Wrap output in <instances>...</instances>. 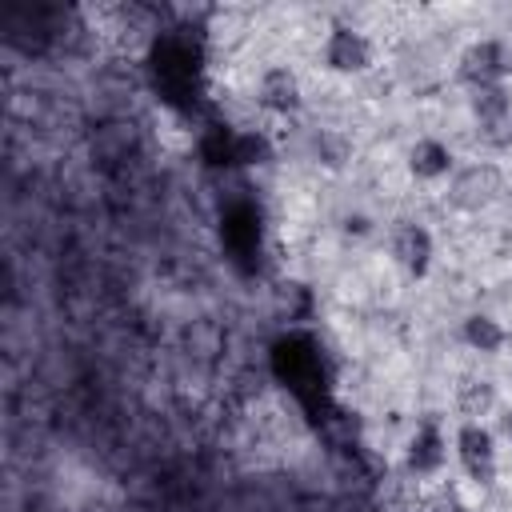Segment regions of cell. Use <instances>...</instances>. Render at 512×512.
I'll list each match as a JSON object with an SVG mask.
<instances>
[{"instance_id": "cell-1", "label": "cell", "mask_w": 512, "mask_h": 512, "mask_svg": "<svg viewBox=\"0 0 512 512\" xmlns=\"http://www.w3.org/2000/svg\"><path fill=\"white\" fill-rule=\"evenodd\" d=\"M508 192V176L500 164L492 160H472V164H460L452 176H448V204L464 216H480L488 212L492 204H500V196Z\"/></svg>"}, {"instance_id": "cell-2", "label": "cell", "mask_w": 512, "mask_h": 512, "mask_svg": "<svg viewBox=\"0 0 512 512\" xmlns=\"http://www.w3.org/2000/svg\"><path fill=\"white\" fill-rule=\"evenodd\" d=\"M452 456H456L460 472L476 488H492L500 480V436L488 424L456 420V428H452Z\"/></svg>"}, {"instance_id": "cell-3", "label": "cell", "mask_w": 512, "mask_h": 512, "mask_svg": "<svg viewBox=\"0 0 512 512\" xmlns=\"http://www.w3.org/2000/svg\"><path fill=\"white\" fill-rule=\"evenodd\" d=\"M320 60L332 76H364L376 64V44L360 24L332 20L324 32V44H320Z\"/></svg>"}, {"instance_id": "cell-4", "label": "cell", "mask_w": 512, "mask_h": 512, "mask_svg": "<svg viewBox=\"0 0 512 512\" xmlns=\"http://www.w3.org/2000/svg\"><path fill=\"white\" fill-rule=\"evenodd\" d=\"M448 452H452V440H448L444 424L436 416H420L416 428L404 440L400 468L412 472L416 480H440L444 468H448Z\"/></svg>"}, {"instance_id": "cell-5", "label": "cell", "mask_w": 512, "mask_h": 512, "mask_svg": "<svg viewBox=\"0 0 512 512\" xmlns=\"http://www.w3.org/2000/svg\"><path fill=\"white\" fill-rule=\"evenodd\" d=\"M456 76L468 92L476 88H496L512 80V64H508V40L504 36H484L472 40L460 56H456Z\"/></svg>"}, {"instance_id": "cell-6", "label": "cell", "mask_w": 512, "mask_h": 512, "mask_svg": "<svg viewBox=\"0 0 512 512\" xmlns=\"http://www.w3.org/2000/svg\"><path fill=\"white\" fill-rule=\"evenodd\" d=\"M388 256L408 280H424L436 264V240L420 220H400L388 232Z\"/></svg>"}, {"instance_id": "cell-7", "label": "cell", "mask_w": 512, "mask_h": 512, "mask_svg": "<svg viewBox=\"0 0 512 512\" xmlns=\"http://www.w3.org/2000/svg\"><path fill=\"white\" fill-rule=\"evenodd\" d=\"M256 104L268 116H296L304 108V84L296 76V68L288 64H268L256 76Z\"/></svg>"}, {"instance_id": "cell-8", "label": "cell", "mask_w": 512, "mask_h": 512, "mask_svg": "<svg viewBox=\"0 0 512 512\" xmlns=\"http://www.w3.org/2000/svg\"><path fill=\"white\" fill-rule=\"evenodd\" d=\"M472 116H476L480 136H484L492 148L512 144V96H508V84L476 88V92H472Z\"/></svg>"}, {"instance_id": "cell-9", "label": "cell", "mask_w": 512, "mask_h": 512, "mask_svg": "<svg viewBox=\"0 0 512 512\" xmlns=\"http://www.w3.org/2000/svg\"><path fill=\"white\" fill-rule=\"evenodd\" d=\"M404 164H408V172H412L420 184H440V180L448 184V176L460 168L452 144L440 140V136H416V140L408 144V152H404Z\"/></svg>"}, {"instance_id": "cell-10", "label": "cell", "mask_w": 512, "mask_h": 512, "mask_svg": "<svg viewBox=\"0 0 512 512\" xmlns=\"http://www.w3.org/2000/svg\"><path fill=\"white\" fill-rule=\"evenodd\" d=\"M508 340H512L508 324H504L500 316H492V312H468V316L460 320V344H464L468 352L500 356V352L508 348Z\"/></svg>"}, {"instance_id": "cell-11", "label": "cell", "mask_w": 512, "mask_h": 512, "mask_svg": "<svg viewBox=\"0 0 512 512\" xmlns=\"http://www.w3.org/2000/svg\"><path fill=\"white\" fill-rule=\"evenodd\" d=\"M452 404H456V420L484 424V420L500 408V392H496V384H492L488 376H464V380L456 384Z\"/></svg>"}, {"instance_id": "cell-12", "label": "cell", "mask_w": 512, "mask_h": 512, "mask_svg": "<svg viewBox=\"0 0 512 512\" xmlns=\"http://www.w3.org/2000/svg\"><path fill=\"white\" fill-rule=\"evenodd\" d=\"M424 480H416L412 472H396L380 484V512H420L424 504Z\"/></svg>"}, {"instance_id": "cell-13", "label": "cell", "mask_w": 512, "mask_h": 512, "mask_svg": "<svg viewBox=\"0 0 512 512\" xmlns=\"http://www.w3.org/2000/svg\"><path fill=\"white\" fill-rule=\"evenodd\" d=\"M272 160V140L260 128H240L228 140V164L236 168H264Z\"/></svg>"}, {"instance_id": "cell-14", "label": "cell", "mask_w": 512, "mask_h": 512, "mask_svg": "<svg viewBox=\"0 0 512 512\" xmlns=\"http://www.w3.org/2000/svg\"><path fill=\"white\" fill-rule=\"evenodd\" d=\"M420 512H472V504H468V496L460 492V484L440 480V484H432V488L424 492Z\"/></svg>"}, {"instance_id": "cell-15", "label": "cell", "mask_w": 512, "mask_h": 512, "mask_svg": "<svg viewBox=\"0 0 512 512\" xmlns=\"http://www.w3.org/2000/svg\"><path fill=\"white\" fill-rule=\"evenodd\" d=\"M500 432H504V436H508V440H512V412H508V416H504V424H500Z\"/></svg>"}]
</instances>
